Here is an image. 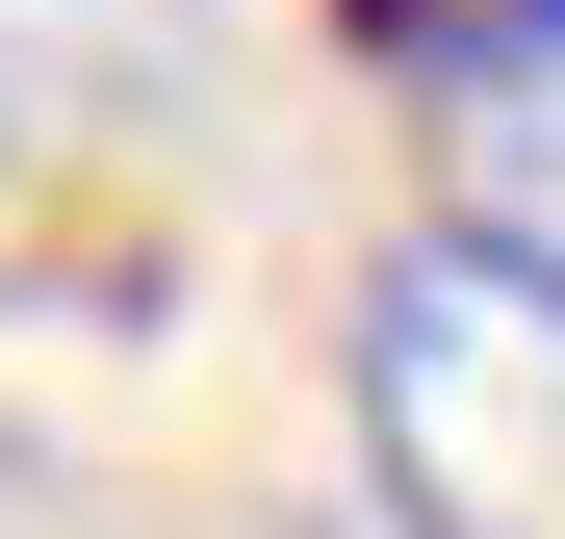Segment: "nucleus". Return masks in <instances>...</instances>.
Here are the masks:
<instances>
[{"mask_svg":"<svg viewBox=\"0 0 565 539\" xmlns=\"http://www.w3.org/2000/svg\"><path fill=\"white\" fill-rule=\"evenodd\" d=\"M360 463L412 539H565V283L489 231H412L360 283Z\"/></svg>","mask_w":565,"mask_h":539,"instance_id":"obj_1","label":"nucleus"},{"mask_svg":"<svg viewBox=\"0 0 565 539\" xmlns=\"http://www.w3.org/2000/svg\"><path fill=\"white\" fill-rule=\"evenodd\" d=\"M412 77H437V180H462L437 231H489V257L565 283V0H489V26L412 52Z\"/></svg>","mask_w":565,"mask_h":539,"instance_id":"obj_2","label":"nucleus"}]
</instances>
